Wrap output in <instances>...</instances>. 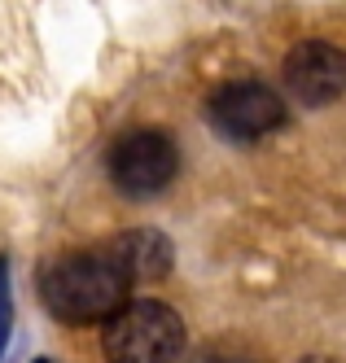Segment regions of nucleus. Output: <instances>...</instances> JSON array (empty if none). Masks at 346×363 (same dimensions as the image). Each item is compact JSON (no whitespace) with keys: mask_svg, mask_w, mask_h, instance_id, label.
<instances>
[{"mask_svg":"<svg viewBox=\"0 0 346 363\" xmlns=\"http://www.w3.org/2000/svg\"><path fill=\"white\" fill-rule=\"evenodd\" d=\"M40 298L66 324H105L131 298V280L101 245L48 258L40 272Z\"/></svg>","mask_w":346,"mask_h":363,"instance_id":"nucleus-1","label":"nucleus"},{"mask_svg":"<svg viewBox=\"0 0 346 363\" xmlns=\"http://www.w3.org/2000/svg\"><path fill=\"white\" fill-rule=\"evenodd\" d=\"M184 354V320L158 298H127L105 320L110 363H175Z\"/></svg>","mask_w":346,"mask_h":363,"instance_id":"nucleus-2","label":"nucleus"},{"mask_svg":"<svg viewBox=\"0 0 346 363\" xmlns=\"http://www.w3.org/2000/svg\"><path fill=\"white\" fill-rule=\"evenodd\" d=\"M180 171V149L163 127H136L123 132L105 153V175L127 197H153L163 193Z\"/></svg>","mask_w":346,"mask_h":363,"instance_id":"nucleus-3","label":"nucleus"},{"mask_svg":"<svg viewBox=\"0 0 346 363\" xmlns=\"http://www.w3.org/2000/svg\"><path fill=\"white\" fill-rule=\"evenodd\" d=\"M206 118H210V127H215L224 140L254 145V140H263V136H272L276 127H285L289 110H285V96L272 92L268 84H259V79H237V84H224V88L210 92Z\"/></svg>","mask_w":346,"mask_h":363,"instance_id":"nucleus-4","label":"nucleus"},{"mask_svg":"<svg viewBox=\"0 0 346 363\" xmlns=\"http://www.w3.org/2000/svg\"><path fill=\"white\" fill-rule=\"evenodd\" d=\"M281 74L289 96H298L303 106H333L346 92V53L325 40H307L285 53Z\"/></svg>","mask_w":346,"mask_h":363,"instance_id":"nucleus-5","label":"nucleus"},{"mask_svg":"<svg viewBox=\"0 0 346 363\" xmlns=\"http://www.w3.org/2000/svg\"><path fill=\"white\" fill-rule=\"evenodd\" d=\"M105 254L119 263V272L136 284V280H158V276H167L171 272V241L163 237L158 228H131V232H114L110 241L101 245Z\"/></svg>","mask_w":346,"mask_h":363,"instance_id":"nucleus-6","label":"nucleus"},{"mask_svg":"<svg viewBox=\"0 0 346 363\" xmlns=\"http://www.w3.org/2000/svg\"><path fill=\"white\" fill-rule=\"evenodd\" d=\"M9 333H13V294H9V258L0 254V359H5Z\"/></svg>","mask_w":346,"mask_h":363,"instance_id":"nucleus-7","label":"nucleus"},{"mask_svg":"<svg viewBox=\"0 0 346 363\" xmlns=\"http://www.w3.org/2000/svg\"><path fill=\"white\" fill-rule=\"evenodd\" d=\"M193 363H259V359L246 354V350H206V354H198Z\"/></svg>","mask_w":346,"mask_h":363,"instance_id":"nucleus-8","label":"nucleus"},{"mask_svg":"<svg viewBox=\"0 0 346 363\" xmlns=\"http://www.w3.org/2000/svg\"><path fill=\"white\" fill-rule=\"evenodd\" d=\"M303 363H333V359H303Z\"/></svg>","mask_w":346,"mask_h":363,"instance_id":"nucleus-9","label":"nucleus"},{"mask_svg":"<svg viewBox=\"0 0 346 363\" xmlns=\"http://www.w3.org/2000/svg\"><path fill=\"white\" fill-rule=\"evenodd\" d=\"M40 363H48V359H40Z\"/></svg>","mask_w":346,"mask_h":363,"instance_id":"nucleus-10","label":"nucleus"}]
</instances>
